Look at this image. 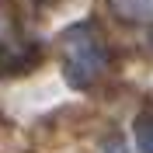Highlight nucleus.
<instances>
[{"instance_id": "1", "label": "nucleus", "mask_w": 153, "mask_h": 153, "mask_svg": "<svg viewBox=\"0 0 153 153\" xmlns=\"http://www.w3.org/2000/svg\"><path fill=\"white\" fill-rule=\"evenodd\" d=\"M59 59H63V73L73 87H91L97 84L108 70V52L105 42L97 35L94 25H73L59 35Z\"/></svg>"}, {"instance_id": "2", "label": "nucleus", "mask_w": 153, "mask_h": 153, "mask_svg": "<svg viewBox=\"0 0 153 153\" xmlns=\"http://www.w3.org/2000/svg\"><path fill=\"white\" fill-rule=\"evenodd\" d=\"M35 49L18 42V38H7L4 45H0V73H21V70H28L35 63Z\"/></svg>"}, {"instance_id": "3", "label": "nucleus", "mask_w": 153, "mask_h": 153, "mask_svg": "<svg viewBox=\"0 0 153 153\" xmlns=\"http://www.w3.org/2000/svg\"><path fill=\"white\" fill-rule=\"evenodd\" d=\"M111 10L125 21H143V25H153V0H108Z\"/></svg>"}, {"instance_id": "4", "label": "nucleus", "mask_w": 153, "mask_h": 153, "mask_svg": "<svg viewBox=\"0 0 153 153\" xmlns=\"http://www.w3.org/2000/svg\"><path fill=\"white\" fill-rule=\"evenodd\" d=\"M136 146L143 153H153V108H143L136 115Z\"/></svg>"}, {"instance_id": "5", "label": "nucleus", "mask_w": 153, "mask_h": 153, "mask_svg": "<svg viewBox=\"0 0 153 153\" xmlns=\"http://www.w3.org/2000/svg\"><path fill=\"white\" fill-rule=\"evenodd\" d=\"M108 153H122V143L115 139V143H108Z\"/></svg>"}]
</instances>
